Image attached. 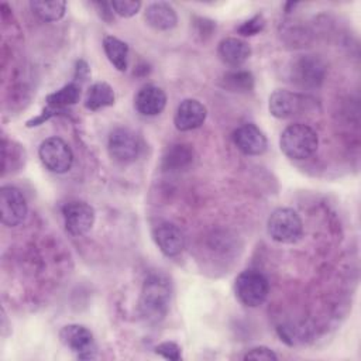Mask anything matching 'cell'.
I'll return each mask as SVG.
<instances>
[{"mask_svg":"<svg viewBox=\"0 0 361 361\" xmlns=\"http://www.w3.org/2000/svg\"><path fill=\"white\" fill-rule=\"evenodd\" d=\"M171 286L169 281L159 274L149 275L142 285L140 296L141 316L149 322L157 323L162 320L169 309Z\"/></svg>","mask_w":361,"mask_h":361,"instance_id":"obj_1","label":"cell"},{"mask_svg":"<svg viewBox=\"0 0 361 361\" xmlns=\"http://www.w3.org/2000/svg\"><path fill=\"white\" fill-rule=\"evenodd\" d=\"M279 147L286 157L302 161L316 152L319 147V137L307 124L293 123L282 131Z\"/></svg>","mask_w":361,"mask_h":361,"instance_id":"obj_2","label":"cell"},{"mask_svg":"<svg viewBox=\"0 0 361 361\" xmlns=\"http://www.w3.org/2000/svg\"><path fill=\"white\" fill-rule=\"evenodd\" d=\"M269 237L281 244H293L303 234V223L299 214L290 207L275 209L267 221Z\"/></svg>","mask_w":361,"mask_h":361,"instance_id":"obj_3","label":"cell"},{"mask_svg":"<svg viewBox=\"0 0 361 361\" xmlns=\"http://www.w3.org/2000/svg\"><path fill=\"white\" fill-rule=\"evenodd\" d=\"M234 292L243 305L257 307L265 302L269 292V283L265 275L259 271L247 269L235 278Z\"/></svg>","mask_w":361,"mask_h":361,"instance_id":"obj_4","label":"cell"},{"mask_svg":"<svg viewBox=\"0 0 361 361\" xmlns=\"http://www.w3.org/2000/svg\"><path fill=\"white\" fill-rule=\"evenodd\" d=\"M107 149L110 157L121 164H133L142 151V141L138 134L127 127H117L109 135Z\"/></svg>","mask_w":361,"mask_h":361,"instance_id":"obj_5","label":"cell"},{"mask_svg":"<svg viewBox=\"0 0 361 361\" xmlns=\"http://www.w3.org/2000/svg\"><path fill=\"white\" fill-rule=\"evenodd\" d=\"M42 165L54 173H65L73 164V152L71 147L59 137L44 140L38 148Z\"/></svg>","mask_w":361,"mask_h":361,"instance_id":"obj_6","label":"cell"},{"mask_svg":"<svg viewBox=\"0 0 361 361\" xmlns=\"http://www.w3.org/2000/svg\"><path fill=\"white\" fill-rule=\"evenodd\" d=\"M61 343L76 354L79 360L96 358V344L92 331L82 324H66L59 330Z\"/></svg>","mask_w":361,"mask_h":361,"instance_id":"obj_7","label":"cell"},{"mask_svg":"<svg viewBox=\"0 0 361 361\" xmlns=\"http://www.w3.org/2000/svg\"><path fill=\"white\" fill-rule=\"evenodd\" d=\"M27 210V200L20 189L14 186H3L0 189V214L4 226L16 227L23 223Z\"/></svg>","mask_w":361,"mask_h":361,"instance_id":"obj_8","label":"cell"},{"mask_svg":"<svg viewBox=\"0 0 361 361\" xmlns=\"http://www.w3.org/2000/svg\"><path fill=\"white\" fill-rule=\"evenodd\" d=\"M65 228L72 235H83L94 224V209L82 200L68 202L62 207Z\"/></svg>","mask_w":361,"mask_h":361,"instance_id":"obj_9","label":"cell"},{"mask_svg":"<svg viewBox=\"0 0 361 361\" xmlns=\"http://www.w3.org/2000/svg\"><path fill=\"white\" fill-rule=\"evenodd\" d=\"M234 145L245 155H261L267 149V137L252 123H245L233 131Z\"/></svg>","mask_w":361,"mask_h":361,"instance_id":"obj_10","label":"cell"},{"mask_svg":"<svg viewBox=\"0 0 361 361\" xmlns=\"http://www.w3.org/2000/svg\"><path fill=\"white\" fill-rule=\"evenodd\" d=\"M79 97H80V85H78L76 80L62 86L56 92L47 96V99H45L47 109L42 111V114L39 117L34 118L32 121H28V126L30 127L31 126H38L39 123L47 120L55 111L75 104L79 100Z\"/></svg>","mask_w":361,"mask_h":361,"instance_id":"obj_11","label":"cell"},{"mask_svg":"<svg viewBox=\"0 0 361 361\" xmlns=\"http://www.w3.org/2000/svg\"><path fill=\"white\" fill-rule=\"evenodd\" d=\"M305 97L289 90H275L269 96V113L276 118H289L298 116L305 109Z\"/></svg>","mask_w":361,"mask_h":361,"instance_id":"obj_12","label":"cell"},{"mask_svg":"<svg viewBox=\"0 0 361 361\" xmlns=\"http://www.w3.org/2000/svg\"><path fill=\"white\" fill-rule=\"evenodd\" d=\"M154 240L159 251L166 257H176L185 248V235L182 230L169 221H164L154 228Z\"/></svg>","mask_w":361,"mask_h":361,"instance_id":"obj_13","label":"cell"},{"mask_svg":"<svg viewBox=\"0 0 361 361\" xmlns=\"http://www.w3.org/2000/svg\"><path fill=\"white\" fill-rule=\"evenodd\" d=\"M207 116L206 106L196 99H185L176 109L173 123L179 131H190L200 127Z\"/></svg>","mask_w":361,"mask_h":361,"instance_id":"obj_14","label":"cell"},{"mask_svg":"<svg viewBox=\"0 0 361 361\" xmlns=\"http://www.w3.org/2000/svg\"><path fill=\"white\" fill-rule=\"evenodd\" d=\"M135 109L142 116H157L166 106L165 92L155 85L142 86L135 96Z\"/></svg>","mask_w":361,"mask_h":361,"instance_id":"obj_15","label":"cell"},{"mask_svg":"<svg viewBox=\"0 0 361 361\" xmlns=\"http://www.w3.org/2000/svg\"><path fill=\"white\" fill-rule=\"evenodd\" d=\"M145 21L149 27L161 31L172 30L178 24L175 8L165 1L151 3L145 10Z\"/></svg>","mask_w":361,"mask_h":361,"instance_id":"obj_16","label":"cell"},{"mask_svg":"<svg viewBox=\"0 0 361 361\" xmlns=\"http://www.w3.org/2000/svg\"><path fill=\"white\" fill-rule=\"evenodd\" d=\"M219 55L227 65L240 66L250 58L251 48L245 41L235 37H228L220 41Z\"/></svg>","mask_w":361,"mask_h":361,"instance_id":"obj_17","label":"cell"},{"mask_svg":"<svg viewBox=\"0 0 361 361\" xmlns=\"http://www.w3.org/2000/svg\"><path fill=\"white\" fill-rule=\"evenodd\" d=\"M116 100V94L113 87L106 82L93 83L85 97V107L96 111L109 106H113Z\"/></svg>","mask_w":361,"mask_h":361,"instance_id":"obj_18","label":"cell"},{"mask_svg":"<svg viewBox=\"0 0 361 361\" xmlns=\"http://www.w3.org/2000/svg\"><path fill=\"white\" fill-rule=\"evenodd\" d=\"M103 49L106 52L110 63L120 72L127 69L128 62V45L113 35H106L103 38Z\"/></svg>","mask_w":361,"mask_h":361,"instance_id":"obj_19","label":"cell"},{"mask_svg":"<svg viewBox=\"0 0 361 361\" xmlns=\"http://www.w3.org/2000/svg\"><path fill=\"white\" fill-rule=\"evenodd\" d=\"M30 7L34 11V14L42 21H58L59 18L63 17L66 11V3L62 0H34L30 3Z\"/></svg>","mask_w":361,"mask_h":361,"instance_id":"obj_20","label":"cell"},{"mask_svg":"<svg viewBox=\"0 0 361 361\" xmlns=\"http://www.w3.org/2000/svg\"><path fill=\"white\" fill-rule=\"evenodd\" d=\"M226 82L233 90H248L252 87V76L250 72H231L226 76Z\"/></svg>","mask_w":361,"mask_h":361,"instance_id":"obj_21","label":"cell"},{"mask_svg":"<svg viewBox=\"0 0 361 361\" xmlns=\"http://www.w3.org/2000/svg\"><path fill=\"white\" fill-rule=\"evenodd\" d=\"M110 6L116 14L120 17H133L141 8V1L134 0H113Z\"/></svg>","mask_w":361,"mask_h":361,"instance_id":"obj_22","label":"cell"},{"mask_svg":"<svg viewBox=\"0 0 361 361\" xmlns=\"http://www.w3.org/2000/svg\"><path fill=\"white\" fill-rule=\"evenodd\" d=\"M155 353L166 360L178 361L180 360V347L173 341H164L155 347Z\"/></svg>","mask_w":361,"mask_h":361,"instance_id":"obj_23","label":"cell"},{"mask_svg":"<svg viewBox=\"0 0 361 361\" xmlns=\"http://www.w3.org/2000/svg\"><path fill=\"white\" fill-rule=\"evenodd\" d=\"M264 18H262V16L261 14H257V16H254L252 18H250L248 21H245V23H243V25H240L238 27V32L241 34V35H245V37H248V35H255V34H258L262 28H264Z\"/></svg>","mask_w":361,"mask_h":361,"instance_id":"obj_24","label":"cell"},{"mask_svg":"<svg viewBox=\"0 0 361 361\" xmlns=\"http://www.w3.org/2000/svg\"><path fill=\"white\" fill-rule=\"evenodd\" d=\"M244 360H265V361H275L278 360V355L268 347L259 345L248 350L244 354Z\"/></svg>","mask_w":361,"mask_h":361,"instance_id":"obj_25","label":"cell"},{"mask_svg":"<svg viewBox=\"0 0 361 361\" xmlns=\"http://www.w3.org/2000/svg\"><path fill=\"white\" fill-rule=\"evenodd\" d=\"M310 65H312V63H310V62H309V61H306V68H307V69H306V71H309V68H310ZM303 76H305V71H302V72H300V79H302V78H303Z\"/></svg>","mask_w":361,"mask_h":361,"instance_id":"obj_26","label":"cell"}]
</instances>
